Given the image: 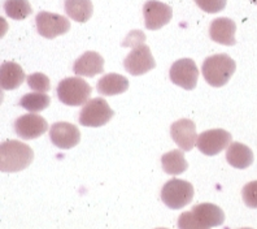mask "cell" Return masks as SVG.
Here are the masks:
<instances>
[{
	"mask_svg": "<svg viewBox=\"0 0 257 229\" xmlns=\"http://www.w3.org/2000/svg\"><path fill=\"white\" fill-rule=\"evenodd\" d=\"M34 159V151L26 143L8 139L0 146L2 172H20L28 168Z\"/></svg>",
	"mask_w": 257,
	"mask_h": 229,
	"instance_id": "cell-1",
	"label": "cell"
},
{
	"mask_svg": "<svg viewBox=\"0 0 257 229\" xmlns=\"http://www.w3.org/2000/svg\"><path fill=\"white\" fill-rule=\"evenodd\" d=\"M235 61L226 53H217L204 60L201 72L204 80L213 88L225 86L235 73Z\"/></svg>",
	"mask_w": 257,
	"mask_h": 229,
	"instance_id": "cell-2",
	"label": "cell"
},
{
	"mask_svg": "<svg viewBox=\"0 0 257 229\" xmlns=\"http://www.w3.org/2000/svg\"><path fill=\"white\" fill-rule=\"evenodd\" d=\"M92 88L79 75L68 77L60 81L57 85V98L66 106H82L86 104L91 97Z\"/></svg>",
	"mask_w": 257,
	"mask_h": 229,
	"instance_id": "cell-3",
	"label": "cell"
},
{
	"mask_svg": "<svg viewBox=\"0 0 257 229\" xmlns=\"http://www.w3.org/2000/svg\"><path fill=\"white\" fill-rule=\"evenodd\" d=\"M194 198V186L185 180L172 179L161 190V201L172 210H179L191 203Z\"/></svg>",
	"mask_w": 257,
	"mask_h": 229,
	"instance_id": "cell-4",
	"label": "cell"
},
{
	"mask_svg": "<svg viewBox=\"0 0 257 229\" xmlns=\"http://www.w3.org/2000/svg\"><path fill=\"white\" fill-rule=\"evenodd\" d=\"M114 112L104 98H94L79 112V124L90 128L103 126L113 117Z\"/></svg>",
	"mask_w": 257,
	"mask_h": 229,
	"instance_id": "cell-5",
	"label": "cell"
},
{
	"mask_svg": "<svg viewBox=\"0 0 257 229\" xmlns=\"http://www.w3.org/2000/svg\"><path fill=\"white\" fill-rule=\"evenodd\" d=\"M38 33L47 39L63 35L69 32L70 21L65 16L51 12H39L35 17Z\"/></svg>",
	"mask_w": 257,
	"mask_h": 229,
	"instance_id": "cell-6",
	"label": "cell"
},
{
	"mask_svg": "<svg viewBox=\"0 0 257 229\" xmlns=\"http://www.w3.org/2000/svg\"><path fill=\"white\" fill-rule=\"evenodd\" d=\"M170 81L185 90H194L199 79V69L192 59H179L169 72Z\"/></svg>",
	"mask_w": 257,
	"mask_h": 229,
	"instance_id": "cell-7",
	"label": "cell"
},
{
	"mask_svg": "<svg viewBox=\"0 0 257 229\" xmlns=\"http://www.w3.org/2000/svg\"><path fill=\"white\" fill-rule=\"evenodd\" d=\"M231 143V134L223 129H210L199 134L196 146L199 151L207 157L220 154L223 148L229 147Z\"/></svg>",
	"mask_w": 257,
	"mask_h": 229,
	"instance_id": "cell-8",
	"label": "cell"
},
{
	"mask_svg": "<svg viewBox=\"0 0 257 229\" xmlns=\"http://www.w3.org/2000/svg\"><path fill=\"white\" fill-rule=\"evenodd\" d=\"M123 66L130 74L133 75H142L145 73L150 72L156 66L151 48L147 44L142 43L135 46L133 51L126 56L123 61Z\"/></svg>",
	"mask_w": 257,
	"mask_h": 229,
	"instance_id": "cell-9",
	"label": "cell"
},
{
	"mask_svg": "<svg viewBox=\"0 0 257 229\" xmlns=\"http://www.w3.org/2000/svg\"><path fill=\"white\" fill-rule=\"evenodd\" d=\"M172 7L157 0H148L143 6V17L148 30H159L172 20Z\"/></svg>",
	"mask_w": 257,
	"mask_h": 229,
	"instance_id": "cell-10",
	"label": "cell"
},
{
	"mask_svg": "<svg viewBox=\"0 0 257 229\" xmlns=\"http://www.w3.org/2000/svg\"><path fill=\"white\" fill-rule=\"evenodd\" d=\"M48 124L44 117L41 115H35V113H29L20 116L15 123V130L16 134L21 139H35L38 137L43 135L47 132Z\"/></svg>",
	"mask_w": 257,
	"mask_h": 229,
	"instance_id": "cell-11",
	"label": "cell"
},
{
	"mask_svg": "<svg viewBox=\"0 0 257 229\" xmlns=\"http://www.w3.org/2000/svg\"><path fill=\"white\" fill-rule=\"evenodd\" d=\"M50 138L56 147L69 150L81 141V132L70 123H55L50 129Z\"/></svg>",
	"mask_w": 257,
	"mask_h": 229,
	"instance_id": "cell-12",
	"label": "cell"
},
{
	"mask_svg": "<svg viewBox=\"0 0 257 229\" xmlns=\"http://www.w3.org/2000/svg\"><path fill=\"white\" fill-rule=\"evenodd\" d=\"M173 141L183 151H191L195 147L199 135L196 134V125L192 120L181 119L170 126Z\"/></svg>",
	"mask_w": 257,
	"mask_h": 229,
	"instance_id": "cell-13",
	"label": "cell"
},
{
	"mask_svg": "<svg viewBox=\"0 0 257 229\" xmlns=\"http://www.w3.org/2000/svg\"><path fill=\"white\" fill-rule=\"evenodd\" d=\"M235 32V22L227 17L213 20L209 26V35L212 41L223 46H234L236 43Z\"/></svg>",
	"mask_w": 257,
	"mask_h": 229,
	"instance_id": "cell-14",
	"label": "cell"
},
{
	"mask_svg": "<svg viewBox=\"0 0 257 229\" xmlns=\"http://www.w3.org/2000/svg\"><path fill=\"white\" fill-rule=\"evenodd\" d=\"M73 72L82 77H94L104 72V59L95 51H87L75 60Z\"/></svg>",
	"mask_w": 257,
	"mask_h": 229,
	"instance_id": "cell-15",
	"label": "cell"
},
{
	"mask_svg": "<svg viewBox=\"0 0 257 229\" xmlns=\"http://www.w3.org/2000/svg\"><path fill=\"white\" fill-rule=\"evenodd\" d=\"M226 160L234 168L245 170L253 163V152L245 144L240 142H232L226 151Z\"/></svg>",
	"mask_w": 257,
	"mask_h": 229,
	"instance_id": "cell-16",
	"label": "cell"
},
{
	"mask_svg": "<svg viewBox=\"0 0 257 229\" xmlns=\"http://www.w3.org/2000/svg\"><path fill=\"white\" fill-rule=\"evenodd\" d=\"M25 81L24 69L17 63L4 61L0 66V85L3 90H15Z\"/></svg>",
	"mask_w": 257,
	"mask_h": 229,
	"instance_id": "cell-17",
	"label": "cell"
},
{
	"mask_svg": "<svg viewBox=\"0 0 257 229\" xmlns=\"http://www.w3.org/2000/svg\"><path fill=\"white\" fill-rule=\"evenodd\" d=\"M99 94L104 97H112V95H118L125 93L128 89V81L126 77L117 73H108L104 74L96 85Z\"/></svg>",
	"mask_w": 257,
	"mask_h": 229,
	"instance_id": "cell-18",
	"label": "cell"
},
{
	"mask_svg": "<svg viewBox=\"0 0 257 229\" xmlns=\"http://www.w3.org/2000/svg\"><path fill=\"white\" fill-rule=\"evenodd\" d=\"M192 212L205 226H218L225 221V213L213 203H200L192 208Z\"/></svg>",
	"mask_w": 257,
	"mask_h": 229,
	"instance_id": "cell-19",
	"label": "cell"
},
{
	"mask_svg": "<svg viewBox=\"0 0 257 229\" xmlns=\"http://www.w3.org/2000/svg\"><path fill=\"white\" fill-rule=\"evenodd\" d=\"M161 166H163V170L172 176L182 175L188 168V163L185 159L183 150H172L164 154L161 157Z\"/></svg>",
	"mask_w": 257,
	"mask_h": 229,
	"instance_id": "cell-20",
	"label": "cell"
},
{
	"mask_svg": "<svg viewBox=\"0 0 257 229\" xmlns=\"http://www.w3.org/2000/svg\"><path fill=\"white\" fill-rule=\"evenodd\" d=\"M64 7L66 15L77 22L88 21L94 11L91 0H65Z\"/></svg>",
	"mask_w": 257,
	"mask_h": 229,
	"instance_id": "cell-21",
	"label": "cell"
},
{
	"mask_svg": "<svg viewBox=\"0 0 257 229\" xmlns=\"http://www.w3.org/2000/svg\"><path fill=\"white\" fill-rule=\"evenodd\" d=\"M51 103V98L42 93H30L25 94L20 99V106L30 112H41L46 110Z\"/></svg>",
	"mask_w": 257,
	"mask_h": 229,
	"instance_id": "cell-22",
	"label": "cell"
},
{
	"mask_svg": "<svg viewBox=\"0 0 257 229\" xmlns=\"http://www.w3.org/2000/svg\"><path fill=\"white\" fill-rule=\"evenodd\" d=\"M4 11L7 16L12 20H24L33 13L32 6L28 0H6L4 2Z\"/></svg>",
	"mask_w": 257,
	"mask_h": 229,
	"instance_id": "cell-23",
	"label": "cell"
},
{
	"mask_svg": "<svg viewBox=\"0 0 257 229\" xmlns=\"http://www.w3.org/2000/svg\"><path fill=\"white\" fill-rule=\"evenodd\" d=\"M28 85L35 93H47L51 89L50 79L43 73H33L28 75Z\"/></svg>",
	"mask_w": 257,
	"mask_h": 229,
	"instance_id": "cell-24",
	"label": "cell"
},
{
	"mask_svg": "<svg viewBox=\"0 0 257 229\" xmlns=\"http://www.w3.org/2000/svg\"><path fill=\"white\" fill-rule=\"evenodd\" d=\"M178 228L179 229H209L204 225L198 217L195 216L192 211H187L179 215L178 217Z\"/></svg>",
	"mask_w": 257,
	"mask_h": 229,
	"instance_id": "cell-25",
	"label": "cell"
},
{
	"mask_svg": "<svg viewBox=\"0 0 257 229\" xmlns=\"http://www.w3.org/2000/svg\"><path fill=\"white\" fill-rule=\"evenodd\" d=\"M241 195H243V201L247 207L257 208V181L245 184L241 190Z\"/></svg>",
	"mask_w": 257,
	"mask_h": 229,
	"instance_id": "cell-26",
	"label": "cell"
},
{
	"mask_svg": "<svg viewBox=\"0 0 257 229\" xmlns=\"http://www.w3.org/2000/svg\"><path fill=\"white\" fill-rule=\"evenodd\" d=\"M199 8L207 13H218L223 11L227 0H195Z\"/></svg>",
	"mask_w": 257,
	"mask_h": 229,
	"instance_id": "cell-27",
	"label": "cell"
},
{
	"mask_svg": "<svg viewBox=\"0 0 257 229\" xmlns=\"http://www.w3.org/2000/svg\"><path fill=\"white\" fill-rule=\"evenodd\" d=\"M146 35L143 34L139 30H133L130 34L127 35L125 41H123L122 46L123 47H128V46H132V47H135V46H138V44H142L145 42Z\"/></svg>",
	"mask_w": 257,
	"mask_h": 229,
	"instance_id": "cell-28",
	"label": "cell"
},
{
	"mask_svg": "<svg viewBox=\"0 0 257 229\" xmlns=\"http://www.w3.org/2000/svg\"><path fill=\"white\" fill-rule=\"evenodd\" d=\"M251 3H253V4H256V6H257V0H251Z\"/></svg>",
	"mask_w": 257,
	"mask_h": 229,
	"instance_id": "cell-29",
	"label": "cell"
},
{
	"mask_svg": "<svg viewBox=\"0 0 257 229\" xmlns=\"http://www.w3.org/2000/svg\"><path fill=\"white\" fill-rule=\"evenodd\" d=\"M239 229H252V228H239Z\"/></svg>",
	"mask_w": 257,
	"mask_h": 229,
	"instance_id": "cell-30",
	"label": "cell"
},
{
	"mask_svg": "<svg viewBox=\"0 0 257 229\" xmlns=\"http://www.w3.org/2000/svg\"><path fill=\"white\" fill-rule=\"evenodd\" d=\"M156 229H168V228H156Z\"/></svg>",
	"mask_w": 257,
	"mask_h": 229,
	"instance_id": "cell-31",
	"label": "cell"
}]
</instances>
